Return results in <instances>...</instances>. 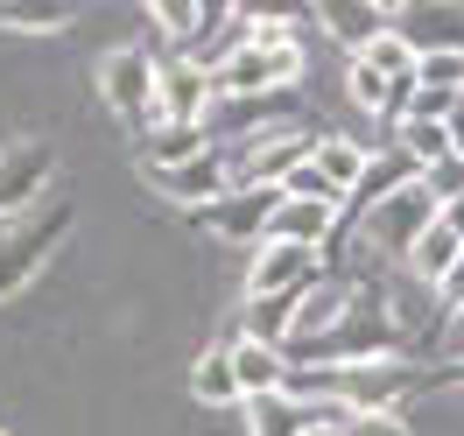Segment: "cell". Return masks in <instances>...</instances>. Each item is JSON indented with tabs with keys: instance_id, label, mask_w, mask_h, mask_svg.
<instances>
[{
	"instance_id": "7a4b0ae2",
	"label": "cell",
	"mask_w": 464,
	"mask_h": 436,
	"mask_svg": "<svg viewBox=\"0 0 464 436\" xmlns=\"http://www.w3.org/2000/svg\"><path fill=\"white\" fill-rule=\"evenodd\" d=\"M71 226H78V204H71V198H43L29 218L0 226V303H7L14 289H29L35 275L50 267V254L63 247Z\"/></svg>"
},
{
	"instance_id": "8fae6325",
	"label": "cell",
	"mask_w": 464,
	"mask_h": 436,
	"mask_svg": "<svg viewBox=\"0 0 464 436\" xmlns=\"http://www.w3.org/2000/svg\"><path fill=\"white\" fill-rule=\"evenodd\" d=\"M387 29L415 57H464V7H394L387 0Z\"/></svg>"
},
{
	"instance_id": "277c9868",
	"label": "cell",
	"mask_w": 464,
	"mask_h": 436,
	"mask_svg": "<svg viewBox=\"0 0 464 436\" xmlns=\"http://www.w3.org/2000/svg\"><path fill=\"white\" fill-rule=\"evenodd\" d=\"M155 92H162V63L148 57V50H106V63H99V99H106L120 120H134V134H148V127L162 120Z\"/></svg>"
},
{
	"instance_id": "9a60e30c",
	"label": "cell",
	"mask_w": 464,
	"mask_h": 436,
	"mask_svg": "<svg viewBox=\"0 0 464 436\" xmlns=\"http://www.w3.org/2000/svg\"><path fill=\"white\" fill-rule=\"evenodd\" d=\"M338 226H345V211H338V204H303V198H282V204H275V218H267V239L324 254Z\"/></svg>"
},
{
	"instance_id": "4316f807",
	"label": "cell",
	"mask_w": 464,
	"mask_h": 436,
	"mask_svg": "<svg viewBox=\"0 0 464 436\" xmlns=\"http://www.w3.org/2000/svg\"><path fill=\"white\" fill-rule=\"evenodd\" d=\"M359 57L373 63V71H387V78H415V50H408V43H401L394 29H387V35H373V43L359 50Z\"/></svg>"
},
{
	"instance_id": "83f0119b",
	"label": "cell",
	"mask_w": 464,
	"mask_h": 436,
	"mask_svg": "<svg viewBox=\"0 0 464 436\" xmlns=\"http://www.w3.org/2000/svg\"><path fill=\"white\" fill-rule=\"evenodd\" d=\"M345 436H415V430L401 408H359V415L345 408Z\"/></svg>"
},
{
	"instance_id": "e575fe53",
	"label": "cell",
	"mask_w": 464,
	"mask_h": 436,
	"mask_svg": "<svg viewBox=\"0 0 464 436\" xmlns=\"http://www.w3.org/2000/svg\"><path fill=\"white\" fill-rule=\"evenodd\" d=\"M436 218H443V233H458V239H464V198H458V204H443Z\"/></svg>"
},
{
	"instance_id": "8d00e7d4",
	"label": "cell",
	"mask_w": 464,
	"mask_h": 436,
	"mask_svg": "<svg viewBox=\"0 0 464 436\" xmlns=\"http://www.w3.org/2000/svg\"><path fill=\"white\" fill-rule=\"evenodd\" d=\"M443 127H450V148H458V155H464V106H458V113H450V120H443Z\"/></svg>"
},
{
	"instance_id": "d6a6232c",
	"label": "cell",
	"mask_w": 464,
	"mask_h": 436,
	"mask_svg": "<svg viewBox=\"0 0 464 436\" xmlns=\"http://www.w3.org/2000/svg\"><path fill=\"white\" fill-rule=\"evenodd\" d=\"M436 317L450 324V317H464V254H458V267L436 282Z\"/></svg>"
},
{
	"instance_id": "4dcf8cb0",
	"label": "cell",
	"mask_w": 464,
	"mask_h": 436,
	"mask_svg": "<svg viewBox=\"0 0 464 436\" xmlns=\"http://www.w3.org/2000/svg\"><path fill=\"white\" fill-rule=\"evenodd\" d=\"M415 85H430V92H464V57H415Z\"/></svg>"
},
{
	"instance_id": "cb8c5ba5",
	"label": "cell",
	"mask_w": 464,
	"mask_h": 436,
	"mask_svg": "<svg viewBox=\"0 0 464 436\" xmlns=\"http://www.w3.org/2000/svg\"><path fill=\"white\" fill-rule=\"evenodd\" d=\"M458 254H464V239L458 233H443V218H436L430 233L415 239V254H408V267H415V282H443V275H450V267H458Z\"/></svg>"
},
{
	"instance_id": "603a6c76",
	"label": "cell",
	"mask_w": 464,
	"mask_h": 436,
	"mask_svg": "<svg viewBox=\"0 0 464 436\" xmlns=\"http://www.w3.org/2000/svg\"><path fill=\"white\" fill-rule=\"evenodd\" d=\"M394 148H401L415 170H436V162L458 155V148H450V127H436V120H401V127H394Z\"/></svg>"
},
{
	"instance_id": "d590c367",
	"label": "cell",
	"mask_w": 464,
	"mask_h": 436,
	"mask_svg": "<svg viewBox=\"0 0 464 436\" xmlns=\"http://www.w3.org/2000/svg\"><path fill=\"white\" fill-rule=\"evenodd\" d=\"M303 436H345V415H317V422H310Z\"/></svg>"
},
{
	"instance_id": "3957f363",
	"label": "cell",
	"mask_w": 464,
	"mask_h": 436,
	"mask_svg": "<svg viewBox=\"0 0 464 436\" xmlns=\"http://www.w3.org/2000/svg\"><path fill=\"white\" fill-rule=\"evenodd\" d=\"M317 155V134L310 127H289V120H267L261 134H246V141L226 148L232 162V190H275L289 170H303Z\"/></svg>"
},
{
	"instance_id": "30bf717a",
	"label": "cell",
	"mask_w": 464,
	"mask_h": 436,
	"mask_svg": "<svg viewBox=\"0 0 464 436\" xmlns=\"http://www.w3.org/2000/svg\"><path fill=\"white\" fill-rule=\"evenodd\" d=\"M155 106H162V120H176V127H204L211 106H218V78H211V63L169 57V63H162V92H155Z\"/></svg>"
},
{
	"instance_id": "d6986e66",
	"label": "cell",
	"mask_w": 464,
	"mask_h": 436,
	"mask_svg": "<svg viewBox=\"0 0 464 436\" xmlns=\"http://www.w3.org/2000/svg\"><path fill=\"white\" fill-rule=\"evenodd\" d=\"M190 402L239 408V366H232V345H204L198 352V366H190Z\"/></svg>"
},
{
	"instance_id": "2e32d148",
	"label": "cell",
	"mask_w": 464,
	"mask_h": 436,
	"mask_svg": "<svg viewBox=\"0 0 464 436\" xmlns=\"http://www.w3.org/2000/svg\"><path fill=\"white\" fill-rule=\"evenodd\" d=\"M345 92H352V106H359V113L394 120V127H401V120H408V92H415V78H387V71H373L366 57H352V63H345Z\"/></svg>"
},
{
	"instance_id": "5b68a950",
	"label": "cell",
	"mask_w": 464,
	"mask_h": 436,
	"mask_svg": "<svg viewBox=\"0 0 464 436\" xmlns=\"http://www.w3.org/2000/svg\"><path fill=\"white\" fill-rule=\"evenodd\" d=\"M211 78H218V99H267V92L303 78V43H246Z\"/></svg>"
},
{
	"instance_id": "1f68e13d",
	"label": "cell",
	"mask_w": 464,
	"mask_h": 436,
	"mask_svg": "<svg viewBox=\"0 0 464 436\" xmlns=\"http://www.w3.org/2000/svg\"><path fill=\"white\" fill-rule=\"evenodd\" d=\"M458 106H464V92H430V85L408 92V120H436V127H443Z\"/></svg>"
},
{
	"instance_id": "7402d4cb",
	"label": "cell",
	"mask_w": 464,
	"mask_h": 436,
	"mask_svg": "<svg viewBox=\"0 0 464 436\" xmlns=\"http://www.w3.org/2000/svg\"><path fill=\"white\" fill-rule=\"evenodd\" d=\"M317 22L331 43H345L352 57L373 43V35H387V0H373V7H317Z\"/></svg>"
},
{
	"instance_id": "6da1fadb",
	"label": "cell",
	"mask_w": 464,
	"mask_h": 436,
	"mask_svg": "<svg viewBox=\"0 0 464 436\" xmlns=\"http://www.w3.org/2000/svg\"><path fill=\"white\" fill-rule=\"evenodd\" d=\"M401 338H408V324L394 310V296L380 282H359L345 317L331 331H317V338H289L282 359L289 366H373V359H401Z\"/></svg>"
},
{
	"instance_id": "4fadbf2b",
	"label": "cell",
	"mask_w": 464,
	"mask_h": 436,
	"mask_svg": "<svg viewBox=\"0 0 464 436\" xmlns=\"http://www.w3.org/2000/svg\"><path fill=\"white\" fill-rule=\"evenodd\" d=\"M155 29L176 43V57H204V43L226 29L218 0H155Z\"/></svg>"
},
{
	"instance_id": "f546056e",
	"label": "cell",
	"mask_w": 464,
	"mask_h": 436,
	"mask_svg": "<svg viewBox=\"0 0 464 436\" xmlns=\"http://www.w3.org/2000/svg\"><path fill=\"white\" fill-rule=\"evenodd\" d=\"M422 190L436 198V211H443V204H458V198H464V155H450V162L422 170Z\"/></svg>"
},
{
	"instance_id": "5bb4252c",
	"label": "cell",
	"mask_w": 464,
	"mask_h": 436,
	"mask_svg": "<svg viewBox=\"0 0 464 436\" xmlns=\"http://www.w3.org/2000/svg\"><path fill=\"white\" fill-rule=\"evenodd\" d=\"M408 183H422V170L408 162L401 148H373V162H366V176H359V190H352V198H345V218H352V226H359L366 211H380V204H387V198H401Z\"/></svg>"
},
{
	"instance_id": "8992f818",
	"label": "cell",
	"mask_w": 464,
	"mask_h": 436,
	"mask_svg": "<svg viewBox=\"0 0 464 436\" xmlns=\"http://www.w3.org/2000/svg\"><path fill=\"white\" fill-rule=\"evenodd\" d=\"M50 170H57V148H50V141H14V148H0V226L29 218L35 204H43Z\"/></svg>"
},
{
	"instance_id": "d4e9b609",
	"label": "cell",
	"mask_w": 464,
	"mask_h": 436,
	"mask_svg": "<svg viewBox=\"0 0 464 436\" xmlns=\"http://www.w3.org/2000/svg\"><path fill=\"white\" fill-rule=\"evenodd\" d=\"M310 162H317V170H324V176H331V183H338V190L352 198V190H359V176H366V162H373V148H359V141H338V134H324Z\"/></svg>"
},
{
	"instance_id": "ac0fdd59",
	"label": "cell",
	"mask_w": 464,
	"mask_h": 436,
	"mask_svg": "<svg viewBox=\"0 0 464 436\" xmlns=\"http://www.w3.org/2000/svg\"><path fill=\"white\" fill-rule=\"evenodd\" d=\"M204 127H176V120H155L141 134V170L148 176H162V170H183V162H198L204 155Z\"/></svg>"
},
{
	"instance_id": "836d02e7",
	"label": "cell",
	"mask_w": 464,
	"mask_h": 436,
	"mask_svg": "<svg viewBox=\"0 0 464 436\" xmlns=\"http://www.w3.org/2000/svg\"><path fill=\"white\" fill-rule=\"evenodd\" d=\"M430 387H464V359H450V366H436V373H422V394Z\"/></svg>"
},
{
	"instance_id": "e0dca14e",
	"label": "cell",
	"mask_w": 464,
	"mask_h": 436,
	"mask_svg": "<svg viewBox=\"0 0 464 436\" xmlns=\"http://www.w3.org/2000/svg\"><path fill=\"white\" fill-rule=\"evenodd\" d=\"M295 310H303V296H239V338L282 352L295 338Z\"/></svg>"
},
{
	"instance_id": "52a82bcc",
	"label": "cell",
	"mask_w": 464,
	"mask_h": 436,
	"mask_svg": "<svg viewBox=\"0 0 464 436\" xmlns=\"http://www.w3.org/2000/svg\"><path fill=\"white\" fill-rule=\"evenodd\" d=\"M359 226H366V239H373L387 261H408V254H415V239L436 226V198L422 190V183H408L401 198H387L380 211H366Z\"/></svg>"
},
{
	"instance_id": "f1b7e54d",
	"label": "cell",
	"mask_w": 464,
	"mask_h": 436,
	"mask_svg": "<svg viewBox=\"0 0 464 436\" xmlns=\"http://www.w3.org/2000/svg\"><path fill=\"white\" fill-rule=\"evenodd\" d=\"M71 22V7H0V29H22V35H50Z\"/></svg>"
},
{
	"instance_id": "7c38bea8",
	"label": "cell",
	"mask_w": 464,
	"mask_h": 436,
	"mask_svg": "<svg viewBox=\"0 0 464 436\" xmlns=\"http://www.w3.org/2000/svg\"><path fill=\"white\" fill-rule=\"evenodd\" d=\"M162 198L176 204H190V211H204V204H218L232 190V162H226V148H204L198 162H183V170H162V176H148Z\"/></svg>"
},
{
	"instance_id": "ba28073f",
	"label": "cell",
	"mask_w": 464,
	"mask_h": 436,
	"mask_svg": "<svg viewBox=\"0 0 464 436\" xmlns=\"http://www.w3.org/2000/svg\"><path fill=\"white\" fill-rule=\"evenodd\" d=\"M324 275H331V267H324V254L267 239V247H254V267H246V296H310Z\"/></svg>"
},
{
	"instance_id": "74e56055",
	"label": "cell",
	"mask_w": 464,
	"mask_h": 436,
	"mask_svg": "<svg viewBox=\"0 0 464 436\" xmlns=\"http://www.w3.org/2000/svg\"><path fill=\"white\" fill-rule=\"evenodd\" d=\"M0 436H7V430H0Z\"/></svg>"
},
{
	"instance_id": "ffe728a7",
	"label": "cell",
	"mask_w": 464,
	"mask_h": 436,
	"mask_svg": "<svg viewBox=\"0 0 464 436\" xmlns=\"http://www.w3.org/2000/svg\"><path fill=\"white\" fill-rule=\"evenodd\" d=\"M239 366V402H261V394H289V359L267 345H232Z\"/></svg>"
},
{
	"instance_id": "484cf974",
	"label": "cell",
	"mask_w": 464,
	"mask_h": 436,
	"mask_svg": "<svg viewBox=\"0 0 464 436\" xmlns=\"http://www.w3.org/2000/svg\"><path fill=\"white\" fill-rule=\"evenodd\" d=\"M275 190H282V198H303V204H338V211H345V190H338V183H331V176H324L317 162L289 170L282 183H275Z\"/></svg>"
},
{
	"instance_id": "44dd1931",
	"label": "cell",
	"mask_w": 464,
	"mask_h": 436,
	"mask_svg": "<svg viewBox=\"0 0 464 436\" xmlns=\"http://www.w3.org/2000/svg\"><path fill=\"white\" fill-rule=\"evenodd\" d=\"M246 408V436H303L317 422V408L295 402V394H261V402H239Z\"/></svg>"
},
{
	"instance_id": "9c48e42d",
	"label": "cell",
	"mask_w": 464,
	"mask_h": 436,
	"mask_svg": "<svg viewBox=\"0 0 464 436\" xmlns=\"http://www.w3.org/2000/svg\"><path fill=\"white\" fill-rule=\"evenodd\" d=\"M275 204H282V190H226L218 204H204V211H190V218H198L204 233L232 239V247H267Z\"/></svg>"
}]
</instances>
